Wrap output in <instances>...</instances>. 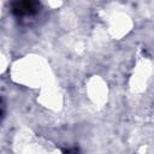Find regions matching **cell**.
Here are the masks:
<instances>
[{"label":"cell","instance_id":"1","mask_svg":"<svg viewBox=\"0 0 154 154\" xmlns=\"http://www.w3.org/2000/svg\"><path fill=\"white\" fill-rule=\"evenodd\" d=\"M38 10V4L32 2V1H20L13 4L12 11L17 16H32L37 12Z\"/></svg>","mask_w":154,"mask_h":154}]
</instances>
